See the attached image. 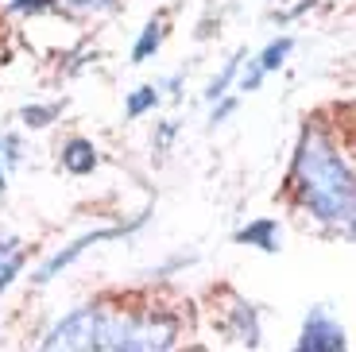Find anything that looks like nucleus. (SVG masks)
Here are the masks:
<instances>
[{"label": "nucleus", "instance_id": "nucleus-1", "mask_svg": "<svg viewBox=\"0 0 356 352\" xmlns=\"http://www.w3.org/2000/svg\"><path fill=\"white\" fill-rule=\"evenodd\" d=\"M291 186L298 202L325 225H341L353 217L356 205V178L333 140L321 128H306L291 163Z\"/></svg>", "mask_w": 356, "mask_h": 352}, {"label": "nucleus", "instance_id": "nucleus-2", "mask_svg": "<svg viewBox=\"0 0 356 352\" xmlns=\"http://www.w3.org/2000/svg\"><path fill=\"white\" fill-rule=\"evenodd\" d=\"M178 344V317L167 310H108V341L105 352H175Z\"/></svg>", "mask_w": 356, "mask_h": 352}, {"label": "nucleus", "instance_id": "nucleus-3", "mask_svg": "<svg viewBox=\"0 0 356 352\" xmlns=\"http://www.w3.org/2000/svg\"><path fill=\"white\" fill-rule=\"evenodd\" d=\"M108 341V310L105 306H78L63 314L47 329L39 352H105Z\"/></svg>", "mask_w": 356, "mask_h": 352}, {"label": "nucleus", "instance_id": "nucleus-4", "mask_svg": "<svg viewBox=\"0 0 356 352\" xmlns=\"http://www.w3.org/2000/svg\"><path fill=\"white\" fill-rule=\"evenodd\" d=\"M143 221H147V213H140V217L132 221V225H108V229H93V232H81L78 240H70V244L66 248H58V252L51 255V259H47L43 267H39L35 271V282H54L58 279V275L66 271V267H74L81 259V255L89 252V248H97V244H105V240H124L128 232H136L143 225Z\"/></svg>", "mask_w": 356, "mask_h": 352}, {"label": "nucleus", "instance_id": "nucleus-5", "mask_svg": "<svg viewBox=\"0 0 356 352\" xmlns=\"http://www.w3.org/2000/svg\"><path fill=\"white\" fill-rule=\"evenodd\" d=\"M294 352H348L341 321L325 306H314L310 314H306V321H302V333H298Z\"/></svg>", "mask_w": 356, "mask_h": 352}, {"label": "nucleus", "instance_id": "nucleus-6", "mask_svg": "<svg viewBox=\"0 0 356 352\" xmlns=\"http://www.w3.org/2000/svg\"><path fill=\"white\" fill-rule=\"evenodd\" d=\"M221 329L232 337V341H241V344H248V349H256V344H259V310L252 306V302L236 298L229 306V317L221 321Z\"/></svg>", "mask_w": 356, "mask_h": 352}, {"label": "nucleus", "instance_id": "nucleus-7", "mask_svg": "<svg viewBox=\"0 0 356 352\" xmlns=\"http://www.w3.org/2000/svg\"><path fill=\"white\" fill-rule=\"evenodd\" d=\"M279 240H283V229L271 217H256L244 229H236V244H252L259 252H279Z\"/></svg>", "mask_w": 356, "mask_h": 352}, {"label": "nucleus", "instance_id": "nucleus-8", "mask_svg": "<svg viewBox=\"0 0 356 352\" xmlns=\"http://www.w3.org/2000/svg\"><path fill=\"white\" fill-rule=\"evenodd\" d=\"M58 163H63V170H70V175H93V170H97V147L89 140H81V136H74V140L63 143Z\"/></svg>", "mask_w": 356, "mask_h": 352}, {"label": "nucleus", "instance_id": "nucleus-9", "mask_svg": "<svg viewBox=\"0 0 356 352\" xmlns=\"http://www.w3.org/2000/svg\"><path fill=\"white\" fill-rule=\"evenodd\" d=\"M19 271H24V248H19V240H12V237L0 240V294L16 282Z\"/></svg>", "mask_w": 356, "mask_h": 352}, {"label": "nucleus", "instance_id": "nucleus-10", "mask_svg": "<svg viewBox=\"0 0 356 352\" xmlns=\"http://www.w3.org/2000/svg\"><path fill=\"white\" fill-rule=\"evenodd\" d=\"M163 35H167V27H163V16L147 19V24H143V31H140V39L132 43V62H147V58H152V54L163 47Z\"/></svg>", "mask_w": 356, "mask_h": 352}, {"label": "nucleus", "instance_id": "nucleus-11", "mask_svg": "<svg viewBox=\"0 0 356 352\" xmlns=\"http://www.w3.org/2000/svg\"><path fill=\"white\" fill-rule=\"evenodd\" d=\"M291 51H294V39H291V35H279V39H271V43H267L252 62H256V66H259L264 74H271V70H279V66H283Z\"/></svg>", "mask_w": 356, "mask_h": 352}, {"label": "nucleus", "instance_id": "nucleus-12", "mask_svg": "<svg viewBox=\"0 0 356 352\" xmlns=\"http://www.w3.org/2000/svg\"><path fill=\"white\" fill-rule=\"evenodd\" d=\"M241 58L244 54H232V58L221 66V74H213V81H209V89H205V97L209 101H221L225 93H229V81L236 78V70H241Z\"/></svg>", "mask_w": 356, "mask_h": 352}, {"label": "nucleus", "instance_id": "nucleus-13", "mask_svg": "<svg viewBox=\"0 0 356 352\" xmlns=\"http://www.w3.org/2000/svg\"><path fill=\"white\" fill-rule=\"evenodd\" d=\"M155 105H159V86H140V89H132L124 113L128 116H143V113H152Z\"/></svg>", "mask_w": 356, "mask_h": 352}, {"label": "nucleus", "instance_id": "nucleus-14", "mask_svg": "<svg viewBox=\"0 0 356 352\" xmlns=\"http://www.w3.org/2000/svg\"><path fill=\"white\" fill-rule=\"evenodd\" d=\"M54 116H58V105H27L19 120H24V128H47Z\"/></svg>", "mask_w": 356, "mask_h": 352}, {"label": "nucleus", "instance_id": "nucleus-15", "mask_svg": "<svg viewBox=\"0 0 356 352\" xmlns=\"http://www.w3.org/2000/svg\"><path fill=\"white\" fill-rule=\"evenodd\" d=\"M58 4H63V8H70L74 16H89V12L97 16V12H113L120 0H58Z\"/></svg>", "mask_w": 356, "mask_h": 352}, {"label": "nucleus", "instance_id": "nucleus-16", "mask_svg": "<svg viewBox=\"0 0 356 352\" xmlns=\"http://www.w3.org/2000/svg\"><path fill=\"white\" fill-rule=\"evenodd\" d=\"M0 155H4V167H16L19 159H24V151H19V136H16V132L0 136Z\"/></svg>", "mask_w": 356, "mask_h": 352}, {"label": "nucleus", "instance_id": "nucleus-17", "mask_svg": "<svg viewBox=\"0 0 356 352\" xmlns=\"http://www.w3.org/2000/svg\"><path fill=\"white\" fill-rule=\"evenodd\" d=\"M16 12H24V16H39V12H51L58 0H8Z\"/></svg>", "mask_w": 356, "mask_h": 352}, {"label": "nucleus", "instance_id": "nucleus-18", "mask_svg": "<svg viewBox=\"0 0 356 352\" xmlns=\"http://www.w3.org/2000/svg\"><path fill=\"white\" fill-rule=\"evenodd\" d=\"M259 81H264V70L252 62L248 70H244V78H241V89H244V93H252V89H259Z\"/></svg>", "mask_w": 356, "mask_h": 352}, {"label": "nucleus", "instance_id": "nucleus-19", "mask_svg": "<svg viewBox=\"0 0 356 352\" xmlns=\"http://www.w3.org/2000/svg\"><path fill=\"white\" fill-rule=\"evenodd\" d=\"M232 109H236V97H221L213 116H209V124H225V116H232Z\"/></svg>", "mask_w": 356, "mask_h": 352}, {"label": "nucleus", "instance_id": "nucleus-20", "mask_svg": "<svg viewBox=\"0 0 356 352\" xmlns=\"http://www.w3.org/2000/svg\"><path fill=\"white\" fill-rule=\"evenodd\" d=\"M8 190V167H4V155H0V194Z\"/></svg>", "mask_w": 356, "mask_h": 352}, {"label": "nucleus", "instance_id": "nucleus-21", "mask_svg": "<svg viewBox=\"0 0 356 352\" xmlns=\"http://www.w3.org/2000/svg\"><path fill=\"white\" fill-rule=\"evenodd\" d=\"M348 237H356V205H353V217H348Z\"/></svg>", "mask_w": 356, "mask_h": 352}, {"label": "nucleus", "instance_id": "nucleus-22", "mask_svg": "<svg viewBox=\"0 0 356 352\" xmlns=\"http://www.w3.org/2000/svg\"><path fill=\"white\" fill-rule=\"evenodd\" d=\"M194 352H202V349H194Z\"/></svg>", "mask_w": 356, "mask_h": 352}]
</instances>
